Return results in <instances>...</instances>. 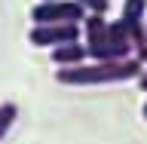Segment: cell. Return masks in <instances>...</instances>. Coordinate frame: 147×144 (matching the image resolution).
<instances>
[{
	"label": "cell",
	"mask_w": 147,
	"mask_h": 144,
	"mask_svg": "<svg viewBox=\"0 0 147 144\" xmlns=\"http://www.w3.org/2000/svg\"><path fill=\"white\" fill-rule=\"evenodd\" d=\"M52 64L55 68H71V64H80L86 62V46L80 43V40H71V43H58L52 46Z\"/></svg>",
	"instance_id": "obj_6"
},
{
	"label": "cell",
	"mask_w": 147,
	"mask_h": 144,
	"mask_svg": "<svg viewBox=\"0 0 147 144\" xmlns=\"http://www.w3.org/2000/svg\"><path fill=\"white\" fill-rule=\"evenodd\" d=\"M141 114H144V120H147V101H144V110H141Z\"/></svg>",
	"instance_id": "obj_10"
},
{
	"label": "cell",
	"mask_w": 147,
	"mask_h": 144,
	"mask_svg": "<svg viewBox=\"0 0 147 144\" xmlns=\"http://www.w3.org/2000/svg\"><path fill=\"white\" fill-rule=\"evenodd\" d=\"M144 9H147V0H126L123 3V25H126V34H129V43H132V58L144 64L147 62V25H144Z\"/></svg>",
	"instance_id": "obj_3"
},
{
	"label": "cell",
	"mask_w": 147,
	"mask_h": 144,
	"mask_svg": "<svg viewBox=\"0 0 147 144\" xmlns=\"http://www.w3.org/2000/svg\"><path fill=\"white\" fill-rule=\"evenodd\" d=\"M144 25H147V18H144Z\"/></svg>",
	"instance_id": "obj_11"
},
{
	"label": "cell",
	"mask_w": 147,
	"mask_h": 144,
	"mask_svg": "<svg viewBox=\"0 0 147 144\" xmlns=\"http://www.w3.org/2000/svg\"><path fill=\"white\" fill-rule=\"evenodd\" d=\"M144 64L138 58H113V62H95V64H71V68H58L55 80L64 86H104V83H123V80H138Z\"/></svg>",
	"instance_id": "obj_1"
},
{
	"label": "cell",
	"mask_w": 147,
	"mask_h": 144,
	"mask_svg": "<svg viewBox=\"0 0 147 144\" xmlns=\"http://www.w3.org/2000/svg\"><path fill=\"white\" fill-rule=\"evenodd\" d=\"M83 28L77 22H52V25H34V31L28 34V40L34 46H58V43H71V40H80Z\"/></svg>",
	"instance_id": "obj_5"
},
{
	"label": "cell",
	"mask_w": 147,
	"mask_h": 144,
	"mask_svg": "<svg viewBox=\"0 0 147 144\" xmlns=\"http://www.w3.org/2000/svg\"><path fill=\"white\" fill-rule=\"evenodd\" d=\"M138 86L147 92V68H141V74H138Z\"/></svg>",
	"instance_id": "obj_9"
},
{
	"label": "cell",
	"mask_w": 147,
	"mask_h": 144,
	"mask_svg": "<svg viewBox=\"0 0 147 144\" xmlns=\"http://www.w3.org/2000/svg\"><path fill=\"white\" fill-rule=\"evenodd\" d=\"M16 120H18V104L16 101H3L0 104V141L9 135V129L16 126Z\"/></svg>",
	"instance_id": "obj_7"
},
{
	"label": "cell",
	"mask_w": 147,
	"mask_h": 144,
	"mask_svg": "<svg viewBox=\"0 0 147 144\" xmlns=\"http://www.w3.org/2000/svg\"><path fill=\"white\" fill-rule=\"evenodd\" d=\"M86 18V55L95 62H113V58H129L132 55V43H129L126 25L123 18L107 22L104 16H83Z\"/></svg>",
	"instance_id": "obj_2"
},
{
	"label": "cell",
	"mask_w": 147,
	"mask_h": 144,
	"mask_svg": "<svg viewBox=\"0 0 147 144\" xmlns=\"http://www.w3.org/2000/svg\"><path fill=\"white\" fill-rule=\"evenodd\" d=\"M83 16H86V9L77 0H40L31 9L34 25H52V22H77L80 25Z\"/></svg>",
	"instance_id": "obj_4"
},
{
	"label": "cell",
	"mask_w": 147,
	"mask_h": 144,
	"mask_svg": "<svg viewBox=\"0 0 147 144\" xmlns=\"http://www.w3.org/2000/svg\"><path fill=\"white\" fill-rule=\"evenodd\" d=\"M83 9H89V12H95V16H107L110 9V0H77Z\"/></svg>",
	"instance_id": "obj_8"
}]
</instances>
